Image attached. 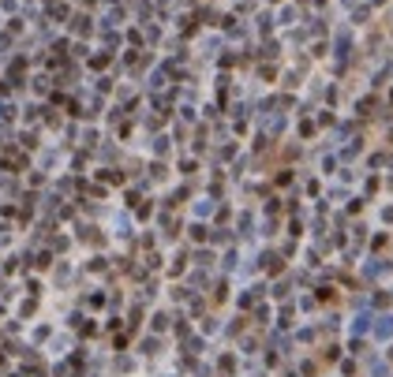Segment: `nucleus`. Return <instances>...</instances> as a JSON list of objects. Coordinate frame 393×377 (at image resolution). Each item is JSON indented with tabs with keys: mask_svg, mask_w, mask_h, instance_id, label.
Wrapping results in <instances>:
<instances>
[{
	"mask_svg": "<svg viewBox=\"0 0 393 377\" xmlns=\"http://www.w3.org/2000/svg\"><path fill=\"white\" fill-rule=\"evenodd\" d=\"M378 333H382V336H390V333H393V321H390V318H386V321H382V325H378Z\"/></svg>",
	"mask_w": 393,
	"mask_h": 377,
	"instance_id": "obj_1",
	"label": "nucleus"
}]
</instances>
